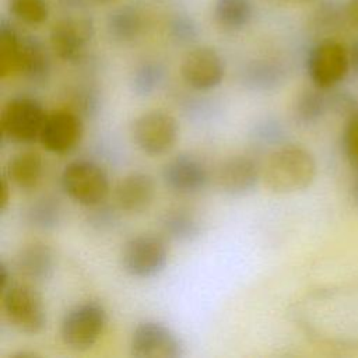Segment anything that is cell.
Instances as JSON below:
<instances>
[{
  "instance_id": "7402d4cb",
  "label": "cell",
  "mask_w": 358,
  "mask_h": 358,
  "mask_svg": "<svg viewBox=\"0 0 358 358\" xmlns=\"http://www.w3.org/2000/svg\"><path fill=\"white\" fill-rule=\"evenodd\" d=\"M330 109L329 92L317 87L305 88L294 102V117L299 124L309 126L317 123Z\"/></svg>"
},
{
  "instance_id": "d6a6232c",
  "label": "cell",
  "mask_w": 358,
  "mask_h": 358,
  "mask_svg": "<svg viewBox=\"0 0 358 358\" xmlns=\"http://www.w3.org/2000/svg\"><path fill=\"white\" fill-rule=\"evenodd\" d=\"M91 208H92V213L90 214L88 221H90V225L96 231H109L117 224L119 218L115 208L103 203L94 206Z\"/></svg>"
},
{
  "instance_id": "7a4b0ae2",
  "label": "cell",
  "mask_w": 358,
  "mask_h": 358,
  "mask_svg": "<svg viewBox=\"0 0 358 358\" xmlns=\"http://www.w3.org/2000/svg\"><path fill=\"white\" fill-rule=\"evenodd\" d=\"M60 186L70 200L84 207L103 203L110 190L106 171L88 158L70 161L62 171Z\"/></svg>"
},
{
  "instance_id": "ac0fdd59",
  "label": "cell",
  "mask_w": 358,
  "mask_h": 358,
  "mask_svg": "<svg viewBox=\"0 0 358 358\" xmlns=\"http://www.w3.org/2000/svg\"><path fill=\"white\" fill-rule=\"evenodd\" d=\"M4 175L21 190L35 189L43 176V159L36 151H20L7 161Z\"/></svg>"
},
{
  "instance_id": "6da1fadb",
  "label": "cell",
  "mask_w": 358,
  "mask_h": 358,
  "mask_svg": "<svg viewBox=\"0 0 358 358\" xmlns=\"http://www.w3.org/2000/svg\"><path fill=\"white\" fill-rule=\"evenodd\" d=\"M316 171L310 151L298 144H281L271 151L263 168V182L273 193H296L312 185Z\"/></svg>"
},
{
  "instance_id": "4dcf8cb0",
  "label": "cell",
  "mask_w": 358,
  "mask_h": 358,
  "mask_svg": "<svg viewBox=\"0 0 358 358\" xmlns=\"http://www.w3.org/2000/svg\"><path fill=\"white\" fill-rule=\"evenodd\" d=\"M256 143L263 145H281L284 137V129L280 122L274 119H264L260 120L252 133Z\"/></svg>"
},
{
  "instance_id": "ffe728a7",
  "label": "cell",
  "mask_w": 358,
  "mask_h": 358,
  "mask_svg": "<svg viewBox=\"0 0 358 358\" xmlns=\"http://www.w3.org/2000/svg\"><path fill=\"white\" fill-rule=\"evenodd\" d=\"M285 80L284 67L273 60L249 62L242 73L241 83L245 88L257 92H267L278 88Z\"/></svg>"
},
{
  "instance_id": "9a60e30c",
  "label": "cell",
  "mask_w": 358,
  "mask_h": 358,
  "mask_svg": "<svg viewBox=\"0 0 358 358\" xmlns=\"http://www.w3.org/2000/svg\"><path fill=\"white\" fill-rule=\"evenodd\" d=\"M157 194L154 176L134 171L123 176L115 189V200L119 210L129 214H141L147 211Z\"/></svg>"
},
{
  "instance_id": "603a6c76",
  "label": "cell",
  "mask_w": 358,
  "mask_h": 358,
  "mask_svg": "<svg viewBox=\"0 0 358 358\" xmlns=\"http://www.w3.org/2000/svg\"><path fill=\"white\" fill-rule=\"evenodd\" d=\"M213 15L222 29L239 31L249 25L253 17V3L252 0H215Z\"/></svg>"
},
{
  "instance_id": "7c38bea8",
  "label": "cell",
  "mask_w": 358,
  "mask_h": 358,
  "mask_svg": "<svg viewBox=\"0 0 358 358\" xmlns=\"http://www.w3.org/2000/svg\"><path fill=\"white\" fill-rule=\"evenodd\" d=\"M183 81L193 90L210 91L217 88L225 77L222 56L210 46L193 48L180 64Z\"/></svg>"
},
{
  "instance_id": "e575fe53",
  "label": "cell",
  "mask_w": 358,
  "mask_h": 358,
  "mask_svg": "<svg viewBox=\"0 0 358 358\" xmlns=\"http://www.w3.org/2000/svg\"><path fill=\"white\" fill-rule=\"evenodd\" d=\"M0 190H1V196H0V211H4L7 204H8V200H10V180L7 179V176L3 173L1 175V186H0Z\"/></svg>"
},
{
  "instance_id": "3957f363",
  "label": "cell",
  "mask_w": 358,
  "mask_h": 358,
  "mask_svg": "<svg viewBox=\"0 0 358 358\" xmlns=\"http://www.w3.org/2000/svg\"><path fill=\"white\" fill-rule=\"evenodd\" d=\"M108 312L98 301H84L71 306L60 322V338L74 351L92 348L105 331Z\"/></svg>"
},
{
  "instance_id": "4fadbf2b",
  "label": "cell",
  "mask_w": 358,
  "mask_h": 358,
  "mask_svg": "<svg viewBox=\"0 0 358 358\" xmlns=\"http://www.w3.org/2000/svg\"><path fill=\"white\" fill-rule=\"evenodd\" d=\"M263 178L256 159L248 155H234L224 159L214 175L217 187L229 196H246L252 193Z\"/></svg>"
},
{
  "instance_id": "277c9868",
  "label": "cell",
  "mask_w": 358,
  "mask_h": 358,
  "mask_svg": "<svg viewBox=\"0 0 358 358\" xmlns=\"http://www.w3.org/2000/svg\"><path fill=\"white\" fill-rule=\"evenodd\" d=\"M169 246L162 234L144 232L127 239L122 248V268L136 278L158 275L166 266Z\"/></svg>"
},
{
  "instance_id": "4316f807",
  "label": "cell",
  "mask_w": 358,
  "mask_h": 358,
  "mask_svg": "<svg viewBox=\"0 0 358 358\" xmlns=\"http://www.w3.org/2000/svg\"><path fill=\"white\" fill-rule=\"evenodd\" d=\"M10 14L27 25H41L49 17L48 0H8Z\"/></svg>"
},
{
  "instance_id": "d6986e66",
  "label": "cell",
  "mask_w": 358,
  "mask_h": 358,
  "mask_svg": "<svg viewBox=\"0 0 358 358\" xmlns=\"http://www.w3.org/2000/svg\"><path fill=\"white\" fill-rule=\"evenodd\" d=\"M161 234L175 242H192L201 235V221L185 207H173L159 217Z\"/></svg>"
},
{
  "instance_id": "836d02e7",
  "label": "cell",
  "mask_w": 358,
  "mask_h": 358,
  "mask_svg": "<svg viewBox=\"0 0 358 358\" xmlns=\"http://www.w3.org/2000/svg\"><path fill=\"white\" fill-rule=\"evenodd\" d=\"M329 101H330V109L336 112L352 113L357 109L352 96L347 92H341V91L331 92L329 94Z\"/></svg>"
},
{
  "instance_id": "44dd1931",
  "label": "cell",
  "mask_w": 358,
  "mask_h": 358,
  "mask_svg": "<svg viewBox=\"0 0 358 358\" xmlns=\"http://www.w3.org/2000/svg\"><path fill=\"white\" fill-rule=\"evenodd\" d=\"M143 15L134 6H122L115 8L106 20L108 35L120 43L137 39L143 31Z\"/></svg>"
},
{
  "instance_id": "d590c367",
  "label": "cell",
  "mask_w": 358,
  "mask_h": 358,
  "mask_svg": "<svg viewBox=\"0 0 358 358\" xmlns=\"http://www.w3.org/2000/svg\"><path fill=\"white\" fill-rule=\"evenodd\" d=\"M8 285H11V271L6 260H0V289L4 291Z\"/></svg>"
},
{
  "instance_id": "8fae6325",
  "label": "cell",
  "mask_w": 358,
  "mask_h": 358,
  "mask_svg": "<svg viewBox=\"0 0 358 358\" xmlns=\"http://www.w3.org/2000/svg\"><path fill=\"white\" fill-rule=\"evenodd\" d=\"M84 117L70 108L48 113L39 134L41 145L52 152L64 155L77 148L84 136Z\"/></svg>"
},
{
  "instance_id": "f35d334b",
  "label": "cell",
  "mask_w": 358,
  "mask_h": 358,
  "mask_svg": "<svg viewBox=\"0 0 358 358\" xmlns=\"http://www.w3.org/2000/svg\"><path fill=\"white\" fill-rule=\"evenodd\" d=\"M351 194H352L354 201L358 204V169H357V175L352 180V185H351Z\"/></svg>"
},
{
  "instance_id": "74e56055",
  "label": "cell",
  "mask_w": 358,
  "mask_h": 358,
  "mask_svg": "<svg viewBox=\"0 0 358 358\" xmlns=\"http://www.w3.org/2000/svg\"><path fill=\"white\" fill-rule=\"evenodd\" d=\"M348 55H350V64H351V69L358 74V39L350 46Z\"/></svg>"
},
{
  "instance_id": "60d3db41",
  "label": "cell",
  "mask_w": 358,
  "mask_h": 358,
  "mask_svg": "<svg viewBox=\"0 0 358 358\" xmlns=\"http://www.w3.org/2000/svg\"><path fill=\"white\" fill-rule=\"evenodd\" d=\"M96 1H109V0H96Z\"/></svg>"
},
{
  "instance_id": "83f0119b",
  "label": "cell",
  "mask_w": 358,
  "mask_h": 358,
  "mask_svg": "<svg viewBox=\"0 0 358 358\" xmlns=\"http://www.w3.org/2000/svg\"><path fill=\"white\" fill-rule=\"evenodd\" d=\"M101 108V96L91 84H78L70 91V109L83 117H92Z\"/></svg>"
},
{
  "instance_id": "1f68e13d",
  "label": "cell",
  "mask_w": 358,
  "mask_h": 358,
  "mask_svg": "<svg viewBox=\"0 0 358 358\" xmlns=\"http://www.w3.org/2000/svg\"><path fill=\"white\" fill-rule=\"evenodd\" d=\"M315 20L319 27L323 28H334L343 24L347 20V13H345V4L341 7L338 3L333 0H327L320 4V7L316 11Z\"/></svg>"
},
{
  "instance_id": "5b68a950",
  "label": "cell",
  "mask_w": 358,
  "mask_h": 358,
  "mask_svg": "<svg viewBox=\"0 0 358 358\" xmlns=\"http://www.w3.org/2000/svg\"><path fill=\"white\" fill-rule=\"evenodd\" d=\"M48 113L42 103L28 95L8 99L0 112L1 136L14 144H31L39 140Z\"/></svg>"
},
{
  "instance_id": "484cf974",
  "label": "cell",
  "mask_w": 358,
  "mask_h": 358,
  "mask_svg": "<svg viewBox=\"0 0 358 358\" xmlns=\"http://www.w3.org/2000/svg\"><path fill=\"white\" fill-rule=\"evenodd\" d=\"M165 78V67L155 60L140 63L131 77V90L137 96H148L154 94Z\"/></svg>"
},
{
  "instance_id": "cb8c5ba5",
  "label": "cell",
  "mask_w": 358,
  "mask_h": 358,
  "mask_svg": "<svg viewBox=\"0 0 358 358\" xmlns=\"http://www.w3.org/2000/svg\"><path fill=\"white\" fill-rule=\"evenodd\" d=\"M27 222L41 231H50L59 227L63 218V207L57 197L43 194L38 197L27 210Z\"/></svg>"
},
{
  "instance_id": "8992f818",
  "label": "cell",
  "mask_w": 358,
  "mask_h": 358,
  "mask_svg": "<svg viewBox=\"0 0 358 358\" xmlns=\"http://www.w3.org/2000/svg\"><path fill=\"white\" fill-rule=\"evenodd\" d=\"M1 308L7 322L21 333L38 334L46 327L43 299L29 284H11L1 291Z\"/></svg>"
},
{
  "instance_id": "d4e9b609",
  "label": "cell",
  "mask_w": 358,
  "mask_h": 358,
  "mask_svg": "<svg viewBox=\"0 0 358 358\" xmlns=\"http://www.w3.org/2000/svg\"><path fill=\"white\" fill-rule=\"evenodd\" d=\"M21 34L6 18L0 22V77L6 78L17 73Z\"/></svg>"
},
{
  "instance_id": "5bb4252c",
  "label": "cell",
  "mask_w": 358,
  "mask_h": 358,
  "mask_svg": "<svg viewBox=\"0 0 358 358\" xmlns=\"http://www.w3.org/2000/svg\"><path fill=\"white\" fill-rule=\"evenodd\" d=\"M165 186L176 194H196L206 189L210 173L207 166L194 155L179 154L162 168Z\"/></svg>"
},
{
  "instance_id": "30bf717a",
  "label": "cell",
  "mask_w": 358,
  "mask_h": 358,
  "mask_svg": "<svg viewBox=\"0 0 358 358\" xmlns=\"http://www.w3.org/2000/svg\"><path fill=\"white\" fill-rule=\"evenodd\" d=\"M130 354L136 358H180L183 344L165 323L143 320L131 333Z\"/></svg>"
},
{
  "instance_id": "f546056e",
  "label": "cell",
  "mask_w": 358,
  "mask_h": 358,
  "mask_svg": "<svg viewBox=\"0 0 358 358\" xmlns=\"http://www.w3.org/2000/svg\"><path fill=\"white\" fill-rule=\"evenodd\" d=\"M168 31L171 39L178 45H190L199 36L196 22L189 15L183 14H178L169 21Z\"/></svg>"
},
{
  "instance_id": "52a82bcc",
  "label": "cell",
  "mask_w": 358,
  "mask_h": 358,
  "mask_svg": "<svg viewBox=\"0 0 358 358\" xmlns=\"http://www.w3.org/2000/svg\"><path fill=\"white\" fill-rule=\"evenodd\" d=\"M351 69L348 49L333 38L316 42L306 57V71L312 84L322 90H333Z\"/></svg>"
},
{
  "instance_id": "e0dca14e",
  "label": "cell",
  "mask_w": 358,
  "mask_h": 358,
  "mask_svg": "<svg viewBox=\"0 0 358 358\" xmlns=\"http://www.w3.org/2000/svg\"><path fill=\"white\" fill-rule=\"evenodd\" d=\"M50 56L43 42L32 35H21L17 73L25 80L41 84L50 76Z\"/></svg>"
},
{
  "instance_id": "8d00e7d4",
  "label": "cell",
  "mask_w": 358,
  "mask_h": 358,
  "mask_svg": "<svg viewBox=\"0 0 358 358\" xmlns=\"http://www.w3.org/2000/svg\"><path fill=\"white\" fill-rule=\"evenodd\" d=\"M345 13H347V20L358 27V0H348L345 3Z\"/></svg>"
},
{
  "instance_id": "9c48e42d",
  "label": "cell",
  "mask_w": 358,
  "mask_h": 358,
  "mask_svg": "<svg viewBox=\"0 0 358 358\" xmlns=\"http://www.w3.org/2000/svg\"><path fill=\"white\" fill-rule=\"evenodd\" d=\"M94 32L90 17H63L50 29V48L62 62L80 63L88 52Z\"/></svg>"
},
{
  "instance_id": "2e32d148",
  "label": "cell",
  "mask_w": 358,
  "mask_h": 358,
  "mask_svg": "<svg viewBox=\"0 0 358 358\" xmlns=\"http://www.w3.org/2000/svg\"><path fill=\"white\" fill-rule=\"evenodd\" d=\"M15 266L25 280L36 284L45 282L55 274L56 256L48 243L34 241L20 249Z\"/></svg>"
},
{
  "instance_id": "ba28073f",
  "label": "cell",
  "mask_w": 358,
  "mask_h": 358,
  "mask_svg": "<svg viewBox=\"0 0 358 358\" xmlns=\"http://www.w3.org/2000/svg\"><path fill=\"white\" fill-rule=\"evenodd\" d=\"M134 144L147 155H164L176 144L179 123L165 110H148L137 116L131 126Z\"/></svg>"
},
{
  "instance_id": "f1b7e54d",
  "label": "cell",
  "mask_w": 358,
  "mask_h": 358,
  "mask_svg": "<svg viewBox=\"0 0 358 358\" xmlns=\"http://www.w3.org/2000/svg\"><path fill=\"white\" fill-rule=\"evenodd\" d=\"M341 147L350 165L358 169V109L348 116L341 136Z\"/></svg>"
},
{
  "instance_id": "ab89813d",
  "label": "cell",
  "mask_w": 358,
  "mask_h": 358,
  "mask_svg": "<svg viewBox=\"0 0 358 358\" xmlns=\"http://www.w3.org/2000/svg\"><path fill=\"white\" fill-rule=\"evenodd\" d=\"M278 3H288V4H305V3H312L315 0H274Z\"/></svg>"
}]
</instances>
